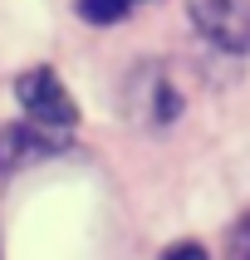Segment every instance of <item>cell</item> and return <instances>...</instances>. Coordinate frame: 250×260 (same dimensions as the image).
<instances>
[{
  "mask_svg": "<svg viewBox=\"0 0 250 260\" xmlns=\"http://www.w3.org/2000/svg\"><path fill=\"white\" fill-rule=\"evenodd\" d=\"M196 35L226 54H250V0H187Z\"/></svg>",
  "mask_w": 250,
  "mask_h": 260,
  "instance_id": "7a4b0ae2",
  "label": "cell"
},
{
  "mask_svg": "<svg viewBox=\"0 0 250 260\" xmlns=\"http://www.w3.org/2000/svg\"><path fill=\"white\" fill-rule=\"evenodd\" d=\"M49 152H64V133H49L40 123H20V128H0V177L20 172L29 162H44Z\"/></svg>",
  "mask_w": 250,
  "mask_h": 260,
  "instance_id": "3957f363",
  "label": "cell"
},
{
  "mask_svg": "<svg viewBox=\"0 0 250 260\" xmlns=\"http://www.w3.org/2000/svg\"><path fill=\"white\" fill-rule=\"evenodd\" d=\"M128 5L132 0H74L79 20H88V25H118L128 15Z\"/></svg>",
  "mask_w": 250,
  "mask_h": 260,
  "instance_id": "277c9868",
  "label": "cell"
},
{
  "mask_svg": "<svg viewBox=\"0 0 250 260\" xmlns=\"http://www.w3.org/2000/svg\"><path fill=\"white\" fill-rule=\"evenodd\" d=\"M15 99H20L29 123H40V128H49V133H69L74 123H79V108H74L69 88H64V79H59L54 69L20 74V79H15Z\"/></svg>",
  "mask_w": 250,
  "mask_h": 260,
  "instance_id": "6da1fadb",
  "label": "cell"
},
{
  "mask_svg": "<svg viewBox=\"0 0 250 260\" xmlns=\"http://www.w3.org/2000/svg\"><path fill=\"white\" fill-rule=\"evenodd\" d=\"M231 260H250V226L240 236H235V250H231Z\"/></svg>",
  "mask_w": 250,
  "mask_h": 260,
  "instance_id": "8992f818",
  "label": "cell"
},
{
  "mask_svg": "<svg viewBox=\"0 0 250 260\" xmlns=\"http://www.w3.org/2000/svg\"><path fill=\"white\" fill-rule=\"evenodd\" d=\"M162 260H206V250L196 246V241H176V246L162 250Z\"/></svg>",
  "mask_w": 250,
  "mask_h": 260,
  "instance_id": "5b68a950",
  "label": "cell"
}]
</instances>
